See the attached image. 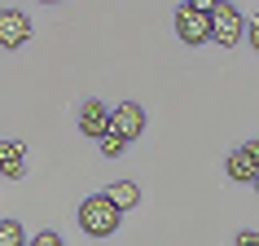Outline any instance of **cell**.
Segmentation results:
<instances>
[{
    "instance_id": "cell-12",
    "label": "cell",
    "mask_w": 259,
    "mask_h": 246,
    "mask_svg": "<svg viewBox=\"0 0 259 246\" xmlns=\"http://www.w3.org/2000/svg\"><path fill=\"white\" fill-rule=\"evenodd\" d=\"M31 246H62V237H57L53 229H44L40 237H31Z\"/></svg>"
},
{
    "instance_id": "cell-13",
    "label": "cell",
    "mask_w": 259,
    "mask_h": 246,
    "mask_svg": "<svg viewBox=\"0 0 259 246\" xmlns=\"http://www.w3.org/2000/svg\"><path fill=\"white\" fill-rule=\"evenodd\" d=\"M237 246H259V233L255 229H242V233H237Z\"/></svg>"
},
{
    "instance_id": "cell-3",
    "label": "cell",
    "mask_w": 259,
    "mask_h": 246,
    "mask_svg": "<svg viewBox=\"0 0 259 246\" xmlns=\"http://www.w3.org/2000/svg\"><path fill=\"white\" fill-rule=\"evenodd\" d=\"M176 35L185 44H206L211 40V14H202L198 5H180L176 9Z\"/></svg>"
},
{
    "instance_id": "cell-2",
    "label": "cell",
    "mask_w": 259,
    "mask_h": 246,
    "mask_svg": "<svg viewBox=\"0 0 259 246\" xmlns=\"http://www.w3.org/2000/svg\"><path fill=\"white\" fill-rule=\"evenodd\" d=\"M242 35H246V22H242V14H237V5H224V0H220L215 14H211V40L224 44V49H233Z\"/></svg>"
},
{
    "instance_id": "cell-7",
    "label": "cell",
    "mask_w": 259,
    "mask_h": 246,
    "mask_svg": "<svg viewBox=\"0 0 259 246\" xmlns=\"http://www.w3.org/2000/svg\"><path fill=\"white\" fill-rule=\"evenodd\" d=\"M224 172H229V180H237V185H255L259 180V163L246 150H233L229 163H224Z\"/></svg>"
},
{
    "instance_id": "cell-6",
    "label": "cell",
    "mask_w": 259,
    "mask_h": 246,
    "mask_svg": "<svg viewBox=\"0 0 259 246\" xmlns=\"http://www.w3.org/2000/svg\"><path fill=\"white\" fill-rule=\"evenodd\" d=\"M79 132L83 137H97V141L110 132V110L101 101H83L79 106Z\"/></svg>"
},
{
    "instance_id": "cell-9",
    "label": "cell",
    "mask_w": 259,
    "mask_h": 246,
    "mask_svg": "<svg viewBox=\"0 0 259 246\" xmlns=\"http://www.w3.org/2000/svg\"><path fill=\"white\" fill-rule=\"evenodd\" d=\"M106 193H110V202L119 207V211H127V207H137V202H141V189L132 185V180H119V185H110Z\"/></svg>"
},
{
    "instance_id": "cell-11",
    "label": "cell",
    "mask_w": 259,
    "mask_h": 246,
    "mask_svg": "<svg viewBox=\"0 0 259 246\" xmlns=\"http://www.w3.org/2000/svg\"><path fill=\"white\" fill-rule=\"evenodd\" d=\"M97 145H101V154H106V158H119V154L127 150V145H132V141H123L119 132H106V137L97 141Z\"/></svg>"
},
{
    "instance_id": "cell-15",
    "label": "cell",
    "mask_w": 259,
    "mask_h": 246,
    "mask_svg": "<svg viewBox=\"0 0 259 246\" xmlns=\"http://www.w3.org/2000/svg\"><path fill=\"white\" fill-rule=\"evenodd\" d=\"M242 150H246V154H250V158H255V163H259V141H246Z\"/></svg>"
},
{
    "instance_id": "cell-16",
    "label": "cell",
    "mask_w": 259,
    "mask_h": 246,
    "mask_svg": "<svg viewBox=\"0 0 259 246\" xmlns=\"http://www.w3.org/2000/svg\"><path fill=\"white\" fill-rule=\"evenodd\" d=\"M255 189H259V180H255Z\"/></svg>"
},
{
    "instance_id": "cell-5",
    "label": "cell",
    "mask_w": 259,
    "mask_h": 246,
    "mask_svg": "<svg viewBox=\"0 0 259 246\" xmlns=\"http://www.w3.org/2000/svg\"><path fill=\"white\" fill-rule=\"evenodd\" d=\"M27 40H31V18L22 9H14V5H5L0 9V44L18 49V44H27Z\"/></svg>"
},
{
    "instance_id": "cell-8",
    "label": "cell",
    "mask_w": 259,
    "mask_h": 246,
    "mask_svg": "<svg viewBox=\"0 0 259 246\" xmlns=\"http://www.w3.org/2000/svg\"><path fill=\"white\" fill-rule=\"evenodd\" d=\"M0 176L5 180H22L27 167H22V145L18 141H0Z\"/></svg>"
},
{
    "instance_id": "cell-10",
    "label": "cell",
    "mask_w": 259,
    "mask_h": 246,
    "mask_svg": "<svg viewBox=\"0 0 259 246\" xmlns=\"http://www.w3.org/2000/svg\"><path fill=\"white\" fill-rule=\"evenodd\" d=\"M0 246H31L18 220H0Z\"/></svg>"
},
{
    "instance_id": "cell-4",
    "label": "cell",
    "mask_w": 259,
    "mask_h": 246,
    "mask_svg": "<svg viewBox=\"0 0 259 246\" xmlns=\"http://www.w3.org/2000/svg\"><path fill=\"white\" fill-rule=\"evenodd\" d=\"M110 132H119L123 141H137L145 132V110L137 101H119V106L110 110Z\"/></svg>"
},
{
    "instance_id": "cell-14",
    "label": "cell",
    "mask_w": 259,
    "mask_h": 246,
    "mask_svg": "<svg viewBox=\"0 0 259 246\" xmlns=\"http://www.w3.org/2000/svg\"><path fill=\"white\" fill-rule=\"evenodd\" d=\"M246 40H250V49H255V53H259V18H255V22H250V27H246Z\"/></svg>"
},
{
    "instance_id": "cell-1",
    "label": "cell",
    "mask_w": 259,
    "mask_h": 246,
    "mask_svg": "<svg viewBox=\"0 0 259 246\" xmlns=\"http://www.w3.org/2000/svg\"><path fill=\"white\" fill-rule=\"evenodd\" d=\"M119 220H123V211L110 202V193H93V198L79 202V229L88 237H110L119 229Z\"/></svg>"
}]
</instances>
